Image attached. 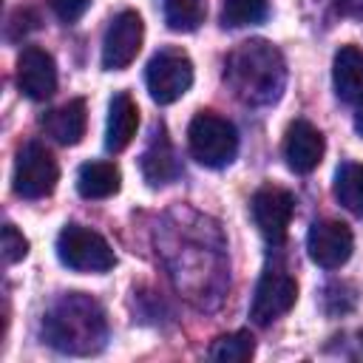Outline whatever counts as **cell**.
<instances>
[{
  "label": "cell",
  "mask_w": 363,
  "mask_h": 363,
  "mask_svg": "<svg viewBox=\"0 0 363 363\" xmlns=\"http://www.w3.org/2000/svg\"><path fill=\"white\" fill-rule=\"evenodd\" d=\"M323 301H326V312L329 315H343L354 306V289L343 281H335L323 289Z\"/></svg>",
  "instance_id": "7402d4cb"
},
{
  "label": "cell",
  "mask_w": 363,
  "mask_h": 363,
  "mask_svg": "<svg viewBox=\"0 0 363 363\" xmlns=\"http://www.w3.org/2000/svg\"><path fill=\"white\" fill-rule=\"evenodd\" d=\"M306 250H309V258L323 267V269H337L349 261L352 250H354V238H352V230L343 224V221H315L309 227V235H306Z\"/></svg>",
  "instance_id": "30bf717a"
},
{
  "label": "cell",
  "mask_w": 363,
  "mask_h": 363,
  "mask_svg": "<svg viewBox=\"0 0 363 363\" xmlns=\"http://www.w3.org/2000/svg\"><path fill=\"white\" fill-rule=\"evenodd\" d=\"M43 125H45L48 136H54L60 145H77L85 136V125H88L85 102L82 99H68L65 105L45 113Z\"/></svg>",
  "instance_id": "9a60e30c"
},
{
  "label": "cell",
  "mask_w": 363,
  "mask_h": 363,
  "mask_svg": "<svg viewBox=\"0 0 363 363\" xmlns=\"http://www.w3.org/2000/svg\"><path fill=\"white\" fill-rule=\"evenodd\" d=\"M26 255H28V241L23 238V233L14 224H6L3 227V258H6V264H17Z\"/></svg>",
  "instance_id": "603a6c76"
},
{
  "label": "cell",
  "mask_w": 363,
  "mask_h": 363,
  "mask_svg": "<svg viewBox=\"0 0 363 363\" xmlns=\"http://www.w3.org/2000/svg\"><path fill=\"white\" fill-rule=\"evenodd\" d=\"M17 85L28 99H48L57 91V65L54 57L43 48H23L17 60Z\"/></svg>",
  "instance_id": "8fae6325"
},
{
  "label": "cell",
  "mask_w": 363,
  "mask_h": 363,
  "mask_svg": "<svg viewBox=\"0 0 363 363\" xmlns=\"http://www.w3.org/2000/svg\"><path fill=\"white\" fill-rule=\"evenodd\" d=\"M142 37H145L142 17L136 11H119L111 20L105 40H102V65L108 71L128 68L142 48Z\"/></svg>",
  "instance_id": "ba28073f"
},
{
  "label": "cell",
  "mask_w": 363,
  "mask_h": 363,
  "mask_svg": "<svg viewBox=\"0 0 363 363\" xmlns=\"http://www.w3.org/2000/svg\"><path fill=\"white\" fill-rule=\"evenodd\" d=\"M57 258L77 272H108L116 264L111 244L82 224H65L57 235Z\"/></svg>",
  "instance_id": "277c9868"
},
{
  "label": "cell",
  "mask_w": 363,
  "mask_h": 363,
  "mask_svg": "<svg viewBox=\"0 0 363 363\" xmlns=\"http://www.w3.org/2000/svg\"><path fill=\"white\" fill-rule=\"evenodd\" d=\"M250 210H252V221H255L258 233L269 244H281L286 238V227H289V218H292V210H295V199L284 187H261V190H255V196L250 201Z\"/></svg>",
  "instance_id": "9c48e42d"
},
{
  "label": "cell",
  "mask_w": 363,
  "mask_h": 363,
  "mask_svg": "<svg viewBox=\"0 0 363 363\" xmlns=\"http://www.w3.org/2000/svg\"><path fill=\"white\" fill-rule=\"evenodd\" d=\"M48 3H51L54 14H57L60 20H65V23L79 20V17L88 11V6H91V0H48Z\"/></svg>",
  "instance_id": "cb8c5ba5"
},
{
  "label": "cell",
  "mask_w": 363,
  "mask_h": 363,
  "mask_svg": "<svg viewBox=\"0 0 363 363\" xmlns=\"http://www.w3.org/2000/svg\"><path fill=\"white\" fill-rule=\"evenodd\" d=\"M162 14L173 31H196L204 23L207 0H162Z\"/></svg>",
  "instance_id": "ac0fdd59"
},
{
  "label": "cell",
  "mask_w": 363,
  "mask_h": 363,
  "mask_svg": "<svg viewBox=\"0 0 363 363\" xmlns=\"http://www.w3.org/2000/svg\"><path fill=\"white\" fill-rule=\"evenodd\" d=\"M142 173H145V179L150 184H167L170 179L179 176V162H176V153L170 150L167 142H159L150 150H145V156H142Z\"/></svg>",
  "instance_id": "d6986e66"
},
{
  "label": "cell",
  "mask_w": 363,
  "mask_h": 363,
  "mask_svg": "<svg viewBox=\"0 0 363 363\" xmlns=\"http://www.w3.org/2000/svg\"><path fill=\"white\" fill-rule=\"evenodd\" d=\"M323 147H326L323 133L312 122L295 119L289 125L286 139H284V156L295 173H312L323 159Z\"/></svg>",
  "instance_id": "7c38bea8"
},
{
  "label": "cell",
  "mask_w": 363,
  "mask_h": 363,
  "mask_svg": "<svg viewBox=\"0 0 363 363\" xmlns=\"http://www.w3.org/2000/svg\"><path fill=\"white\" fill-rule=\"evenodd\" d=\"M354 130L363 136V96L357 99V108H354Z\"/></svg>",
  "instance_id": "484cf974"
},
{
  "label": "cell",
  "mask_w": 363,
  "mask_h": 363,
  "mask_svg": "<svg viewBox=\"0 0 363 363\" xmlns=\"http://www.w3.org/2000/svg\"><path fill=\"white\" fill-rule=\"evenodd\" d=\"M43 337L62 354H96L108 340L105 309L85 292H65L48 306Z\"/></svg>",
  "instance_id": "6da1fadb"
},
{
  "label": "cell",
  "mask_w": 363,
  "mask_h": 363,
  "mask_svg": "<svg viewBox=\"0 0 363 363\" xmlns=\"http://www.w3.org/2000/svg\"><path fill=\"white\" fill-rule=\"evenodd\" d=\"M255 352L252 335L250 332H233V335H221L213 346H210V357L221 360V363H244L250 360Z\"/></svg>",
  "instance_id": "44dd1931"
},
{
  "label": "cell",
  "mask_w": 363,
  "mask_h": 363,
  "mask_svg": "<svg viewBox=\"0 0 363 363\" xmlns=\"http://www.w3.org/2000/svg\"><path fill=\"white\" fill-rule=\"evenodd\" d=\"M295 298H298L295 278L286 269H281V267L267 269L261 275V281L255 286V295H252V303H250L252 323L267 326V323L278 320L281 315H286L295 306Z\"/></svg>",
  "instance_id": "52a82bcc"
},
{
  "label": "cell",
  "mask_w": 363,
  "mask_h": 363,
  "mask_svg": "<svg viewBox=\"0 0 363 363\" xmlns=\"http://www.w3.org/2000/svg\"><path fill=\"white\" fill-rule=\"evenodd\" d=\"M139 128V108L130 94L119 91L108 105V122H105V147L111 153L125 150Z\"/></svg>",
  "instance_id": "4fadbf2b"
},
{
  "label": "cell",
  "mask_w": 363,
  "mask_h": 363,
  "mask_svg": "<svg viewBox=\"0 0 363 363\" xmlns=\"http://www.w3.org/2000/svg\"><path fill=\"white\" fill-rule=\"evenodd\" d=\"M269 3L267 0H224L221 3V23L227 28H241V26H255L267 20Z\"/></svg>",
  "instance_id": "ffe728a7"
},
{
  "label": "cell",
  "mask_w": 363,
  "mask_h": 363,
  "mask_svg": "<svg viewBox=\"0 0 363 363\" xmlns=\"http://www.w3.org/2000/svg\"><path fill=\"white\" fill-rule=\"evenodd\" d=\"M335 6L349 17H363V0H335Z\"/></svg>",
  "instance_id": "d4e9b609"
},
{
  "label": "cell",
  "mask_w": 363,
  "mask_h": 363,
  "mask_svg": "<svg viewBox=\"0 0 363 363\" xmlns=\"http://www.w3.org/2000/svg\"><path fill=\"white\" fill-rule=\"evenodd\" d=\"M145 82L150 91V99L159 105H170L182 99L193 85V62L179 48H164L153 54L145 71Z\"/></svg>",
  "instance_id": "5b68a950"
},
{
  "label": "cell",
  "mask_w": 363,
  "mask_h": 363,
  "mask_svg": "<svg viewBox=\"0 0 363 363\" xmlns=\"http://www.w3.org/2000/svg\"><path fill=\"white\" fill-rule=\"evenodd\" d=\"M224 77L233 94L247 105H272L286 85V62L267 40H247L230 57Z\"/></svg>",
  "instance_id": "7a4b0ae2"
},
{
  "label": "cell",
  "mask_w": 363,
  "mask_h": 363,
  "mask_svg": "<svg viewBox=\"0 0 363 363\" xmlns=\"http://www.w3.org/2000/svg\"><path fill=\"white\" fill-rule=\"evenodd\" d=\"M332 82L340 102H357L363 96V51L357 45H343L335 54Z\"/></svg>",
  "instance_id": "5bb4252c"
},
{
  "label": "cell",
  "mask_w": 363,
  "mask_h": 363,
  "mask_svg": "<svg viewBox=\"0 0 363 363\" xmlns=\"http://www.w3.org/2000/svg\"><path fill=\"white\" fill-rule=\"evenodd\" d=\"M14 193L23 199H43L57 187L60 167L48 147L28 142L14 162Z\"/></svg>",
  "instance_id": "8992f818"
},
{
  "label": "cell",
  "mask_w": 363,
  "mask_h": 363,
  "mask_svg": "<svg viewBox=\"0 0 363 363\" xmlns=\"http://www.w3.org/2000/svg\"><path fill=\"white\" fill-rule=\"evenodd\" d=\"M122 173L113 162H85L77 173V190L82 199H108L119 193Z\"/></svg>",
  "instance_id": "2e32d148"
},
{
  "label": "cell",
  "mask_w": 363,
  "mask_h": 363,
  "mask_svg": "<svg viewBox=\"0 0 363 363\" xmlns=\"http://www.w3.org/2000/svg\"><path fill=\"white\" fill-rule=\"evenodd\" d=\"M187 145L199 164L224 167L238 153V130L230 119H224L213 111H201L193 116V122L187 128Z\"/></svg>",
  "instance_id": "3957f363"
},
{
  "label": "cell",
  "mask_w": 363,
  "mask_h": 363,
  "mask_svg": "<svg viewBox=\"0 0 363 363\" xmlns=\"http://www.w3.org/2000/svg\"><path fill=\"white\" fill-rule=\"evenodd\" d=\"M335 196L349 213L363 216V164L343 162L337 167V173H335Z\"/></svg>",
  "instance_id": "e0dca14e"
}]
</instances>
